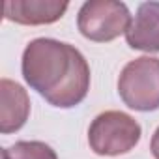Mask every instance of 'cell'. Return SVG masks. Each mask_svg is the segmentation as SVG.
<instances>
[{
	"instance_id": "obj_7",
	"label": "cell",
	"mask_w": 159,
	"mask_h": 159,
	"mask_svg": "<svg viewBox=\"0 0 159 159\" xmlns=\"http://www.w3.org/2000/svg\"><path fill=\"white\" fill-rule=\"evenodd\" d=\"M125 41L135 51L159 52V2H144L139 6Z\"/></svg>"
},
{
	"instance_id": "obj_2",
	"label": "cell",
	"mask_w": 159,
	"mask_h": 159,
	"mask_svg": "<svg viewBox=\"0 0 159 159\" xmlns=\"http://www.w3.org/2000/svg\"><path fill=\"white\" fill-rule=\"evenodd\" d=\"M139 122L122 111H105L94 118L88 129V144L98 155H122L140 140Z\"/></svg>"
},
{
	"instance_id": "obj_8",
	"label": "cell",
	"mask_w": 159,
	"mask_h": 159,
	"mask_svg": "<svg viewBox=\"0 0 159 159\" xmlns=\"http://www.w3.org/2000/svg\"><path fill=\"white\" fill-rule=\"evenodd\" d=\"M2 159H58L56 152L39 140H21L2 150Z\"/></svg>"
},
{
	"instance_id": "obj_5",
	"label": "cell",
	"mask_w": 159,
	"mask_h": 159,
	"mask_svg": "<svg viewBox=\"0 0 159 159\" xmlns=\"http://www.w3.org/2000/svg\"><path fill=\"white\" fill-rule=\"evenodd\" d=\"M67 2L58 0H6L2 4L4 19L19 25H51L64 17Z\"/></svg>"
},
{
	"instance_id": "obj_1",
	"label": "cell",
	"mask_w": 159,
	"mask_h": 159,
	"mask_svg": "<svg viewBox=\"0 0 159 159\" xmlns=\"http://www.w3.org/2000/svg\"><path fill=\"white\" fill-rule=\"evenodd\" d=\"M23 77L26 84L41 94L52 107L71 109L90 90V66L75 47L38 38L23 52Z\"/></svg>"
},
{
	"instance_id": "obj_3",
	"label": "cell",
	"mask_w": 159,
	"mask_h": 159,
	"mask_svg": "<svg viewBox=\"0 0 159 159\" xmlns=\"http://www.w3.org/2000/svg\"><path fill=\"white\" fill-rule=\"evenodd\" d=\"M118 94L133 111L159 109V58L140 56L131 60L120 73Z\"/></svg>"
},
{
	"instance_id": "obj_6",
	"label": "cell",
	"mask_w": 159,
	"mask_h": 159,
	"mask_svg": "<svg viewBox=\"0 0 159 159\" xmlns=\"http://www.w3.org/2000/svg\"><path fill=\"white\" fill-rule=\"evenodd\" d=\"M30 114V99L26 90L10 81H0V131L4 135L19 131Z\"/></svg>"
},
{
	"instance_id": "obj_9",
	"label": "cell",
	"mask_w": 159,
	"mask_h": 159,
	"mask_svg": "<svg viewBox=\"0 0 159 159\" xmlns=\"http://www.w3.org/2000/svg\"><path fill=\"white\" fill-rule=\"evenodd\" d=\"M150 150H152L153 157H155V159H159V127L155 129V133H153V137H152V144H150Z\"/></svg>"
},
{
	"instance_id": "obj_4",
	"label": "cell",
	"mask_w": 159,
	"mask_h": 159,
	"mask_svg": "<svg viewBox=\"0 0 159 159\" xmlns=\"http://www.w3.org/2000/svg\"><path fill=\"white\" fill-rule=\"evenodd\" d=\"M77 26L86 39L107 43L127 32L131 26V13L124 2L90 0L79 10Z\"/></svg>"
}]
</instances>
